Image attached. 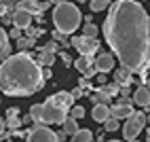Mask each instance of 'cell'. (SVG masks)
<instances>
[{
    "label": "cell",
    "mask_w": 150,
    "mask_h": 142,
    "mask_svg": "<svg viewBox=\"0 0 150 142\" xmlns=\"http://www.w3.org/2000/svg\"><path fill=\"white\" fill-rule=\"evenodd\" d=\"M104 38L121 66L142 74L150 55V17L135 0H116L104 21Z\"/></svg>",
    "instance_id": "cell-1"
},
{
    "label": "cell",
    "mask_w": 150,
    "mask_h": 142,
    "mask_svg": "<svg viewBox=\"0 0 150 142\" xmlns=\"http://www.w3.org/2000/svg\"><path fill=\"white\" fill-rule=\"evenodd\" d=\"M0 87L8 98H28L45 87V74L40 64L30 51L11 55L0 66Z\"/></svg>",
    "instance_id": "cell-2"
},
{
    "label": "cell",
    "mask_w": 150,
    "mask_h": 142,
    "mask_svg": "<svg viewBox=\"0 0 150 142\" xmlns=\"http://www.w3.org/2000/svg\"><path fill=\"white\" fill-rule=\"evenodd\" d=\"M74 96L68 91H57L51 98H47L42 104H32L30 115L34 119V125H53V123H66L68 113L72 110Z\"/></svg>",
    "instance_id": "cell-3"
},
{
    "label": "cell",
    "mask_w": 150,
    "mask_h": 142,
    "mask_svg": "<svg viewBox=\"0 0 150 142\" xmlns=\"http://www.w3.org/2000/svg\"><path fill=\"white\" fill-rule=\"evenodd\" d=\"M81 11H78V6L72 4V2H62V4H55L53 9V26L55 30H59V32L64 34H74L78 26H81Z\"/></svg>",
    "instance_id": "cell-4"
},
{
    "label": "cell",
    "mask_w": 150,
    "mask_h": 142,
    "mask_svg": "<svg viewBox=\"0 0 150 142\" xmlns=\"http://www.w3.org/2000/svg\"><path fill=\"white\" fill-rule=\"evenodd\" d=\"M146 125H148V117L137 110V113H133L131 117L125 121V125H123V138H125L127 142H129V140H135V138L139 136V131H142Z\"/></svg>",
    "instance_id": "cell-5"
},
{
    "label": "cell",
    "mask_w": 150,
    "mask_h": 142,
    "mask_svg": "<svg viewBox=\"0 0 150 142\" xmlns=\"http://www.w3.org/2000/svg\"><path fill=\"white\" fill-rule=\"evenodd\" d=\"M72 47L81 55H93L95 51H99V40L95 36L81 34V36H72Z\"/></svg>",
    "instance_id": "cell-6"
},
{
    "label": "cell",
    "mask_w": 150,
    "mask_h": 142,
    "mask_svg": "<svg viewBox=\"0 0 150 142\" xmlns=\"http://www.w3.org/2000/svg\"><path fill=\"white\" fill-rule=\"evenodd\" d=\"M30 134L25 138V142H59L57 131L49 129L47 125H34L32 129H28Z\"/></svg>",
    "instance_id": "cell-7"
},
{
    "label": "cell",
    "mask_w": 150,
    "mask_h": 142,
    "mask_svg": "<svg viewBox=\"0 0 150 142\" xmlns=\"http://www.w3.org/2000/svg\"><path fill=\"white\" fill-rule=\"evenodd\" d=\"M110 110H112V117L114 119H129L135 110H133V98H121L114 106H110Z\"/></svg>",
    "instance_id": "cell-8"
},
{
    "label": "cell",
    "mask_w": 150,
    "mask_h": 142,
    "mask_svg": "<svg viewBox=\"0 0 150 142\" xmlns=\"http://www.w3.org/2000/svg\"><path fill=\"white\" fill-rule=\"evenodd\" d=\"M74 68L81 72L83 76H87V78H91V76H95V72H97V68H95V59L91 57V55H81L74 62Z\"/></svg>",
    "instance_id": "cell-9"
},
{
    "label": "cell",
    "mask_w": 150,
    "mask_h": 142,
    "mask_svg": "<svg viewBox=\"0 0 150 142\" xmlns=\"http://www.w3.org/2000/svg\"><path fill=\"white\" fill-rule=\"evenodd\" d=\"M95 68H97V72L108 74L110 70L114 68V55L112 53H99L95 57Z\"/></svg>",
    "instance_id": "cell-10"
},
{
    "label": "cell",
    "mask_w": 150,
    "mask_h": 142,
    "mask_svg": "<svg viewBox=\"0 0 150 142\" xmlns=\"http://www.w3.org/2000/svg\"><path fill=\"white\" fill-rule=\"evenodd\" d=\"M34 17H36V15L23 11V9H17V11L13 13V26H15V28H21V30H28Z\"/></svg>",
    "instance_id": "cell-11"
},
{
    "label": "cell",
    "mask_w": 150,
    "mask_h": 142,
    "mask_svg": "<svg viewBox=\"0 0 150 142\" xmlns=\"http://www.w3.org/2000/svg\"><path fill=\"white\" fill-rule=\"evenodd\" d=\"M131 98H133V104L142 106V108H148V106H150V89L144 87V85H139V87L133 91Z\"/></svg>",
    "instance_id": "cell-12"
},
{
    "label": "cell",
    "mask_w": 150,
    "mask_h": 142,
    "mask_svg": "<svg viewBox=\"0 0 150 142\" xmlns=\"http://www.w3.org/2000/svg\"><path fill=\"white\" fill-rule=\"evenodd\" d=\"M91 117H93V121H97V123H106V121L112 117V110H110L108 104H95L93 110H91Z\"/></svg>",
    "instance_id": "cell-13"
},
{
    "label": "cell",
    "mask_w": 150,
    "mask_h": 142,
    "mask_svg": "<svg viewBox=\"0 0 150 142\" xmlns=\"http://www.w3.org/2000/svg\"><path fill=\"white\" fill-rule=\"evenodd\" d=\"M131 70H129V68H125V66H121V68H116L114 70V83H118V85H121V87H129V85H131Z\"/></svg>",
    "instance_id": "cell-14"
},
{
    "label": "cell",
    "mask_w": 150,
    "mask_h": 142,
    "mask_svg": "<svg viewBox=\"0 0 150 142\" xmlns=\"http://www.w3.org/2000/svg\"><path fill=\"white\" fill-rule=\"evenodd\" d=\"M8 38L11 36H8V32L2 26V30H0V57H2V62L11 57V43H8Z\"/></svg>",
    "instance_id": "cell-15"
},
{
    "label": "cell",
    "mask_w": 150,
    "mask_h": 142,
    "mask_svg": "<svg viewBox=\"0 0 150 142\" xmlns=\"http://www.w3.org/2000/svg\"><path fill=\"white\" fill-rule=\"evenodd\" d=\"M36 62L40 64V66H45V68H49V66L55 64V53L45 51V47H38V51H36Z\"/></svg>",
    "instance_id": "cell-16"
},
{
    "label": "cell",
    "mask_w": 150,
    "mask_h": 142,
    "mask_svg": "<svg viewBox=\"0 0 150 142\" xmlns=\"http://www.w3.org/2000/svg\"><path fill=\"white\" fill-rule=\"evenodd\" d=\"M93 136H95V134H93L91 129H78L76 134L70 138V142H91Z\"/></svg>",
    "instance_id": "cell-17"
},
{
    "label": "cell",
    "mask_w": 150,
    "mask_h": 142,
    "mask_svg": "<svg viewBox=\"0 0 150 142\" xmlns=\"http://www.w3.org/2000/svg\"><path fill=\"white\" fill-rule=\"evenodd\" d=\"M89 100H91V102H95V104H108L112 98H110L108 93H104L102 89H97L95 93H91V96H89Z\"/></svg>",
    "instance_id": "cell-18"
},
{
    "label": "cell",
    "mask_w": 150,
    "mask_h": 142,
    "mask_svg": "<svg viewBox=\"0 0 150 142\" xmlns=\"http://www.w3.org/2000/svg\"><path fill=\"white\" fill-rule=\"evenodd\" d=\"M97 89H102L104 93H108L110 98H114L116 93H121V85H118V83H110V85H97Z\"/></svg>",
    "instance_id": "cell-19"
},
{
    "label": "cell",
    "mask_w": 150,
    "mask_h": 142,
    "mask_svg": "<svg viewBox=\"0 0 150 142\" xmlns=\"http://www.w3.org/2000/svg\"><path fill=\"white\" fill-rule=\"evenodd\" d=\"M4 123L8 129H21L23 127V117H4Z\"/></svg>",
    "instance_id": "cell-20"
},
{
    "label": "cell",
    "mask_w": 150,
    "mask_h": 142,
    "mask_svg": "<svg viewBox=\"0 0 150 142\" xmlns=\"http://www.w3.org/2000/svg\"><path fill=\"white\" fill-rule=\"evenodd\" d=\"M78 119H74V117H68L66 119V123H64V129H66V134L68 136H74L76 131H78V123H76Z\"/></svg>",
    "instance_id": "cell-21"
},
{
    "label": "cell",
    "mask_w": 150,
    "mask_h": 142,
    "mask_svg": "<svg viewBox=\"0 0 150 142\" xmlns=\"http://www.w3.org/2000/svg\"><path fill=\"white\" fill-rule=\"evenodd\" d=\"M34 43H36L34 38H30V36H21V38H17V49H19V51H25V49L34 47Z\"/></svg>",
    "instance_id": "cell-22"
},
{
    "label": "cell",
    "mask_w": 150,
    "mask_h": 142,
    "mask_svg": "<svg viewBox=\"0 0 150 142\" xmlns=\"http://www.w3.org/2000/svg\"><path fill=\"white\" fill-rule=\"evenodd\" d=\"M89 6H91L93 13H99V11H104L106 6H110V2L108 0H89Z\"/></svg>",
    "instance_id": "cell-23"
},
{
    "label": "cell",
    "mask_w": 150,
    "mask_h": 142,
    "mask_svg": "<svg viewBox=\"0 0 150 142\" xmlns=\"http://www.w3.org/2000/svg\"><path fill=\"white\" fill-rule=\"evenodd\" d=\"M66 36H68V34L59 32V30H55V32H53V40H57V43L62 45V47H70L72 43H68V38H66Z\"/></svg>",
    "instance_id": "cell-24"
},
{
    "label": "cell",
    "mask_w": 150,
    "mask_h": 142,
    "mask_svg": "<svg viewBox=\"0 0 150 142\" xmlns=\"http://www.w3.org/2000/svg\"><path fill=\"white\" fill-rule=\"evenodd\" d=\"M97 32H99L97 26H95V24H91V21H87V24H85V28H83V34H87V36H95V38H97Z\"/></svg>",
    "instance_id": "cell-25"
},
{
    "label": "cell",
    "mask_w": 150,
    "mask_h": 142,
    "mask_svg": "<svg viewBox=\"0 0 150 142\" xmlns=\"http://www.w3.org/2000/svg\"><path fill=\"white\" fill-rule=\"evenodd\" d=\"M118 127H121V125H118V119H114V117H110L106 123H104V129L106 131H116Z\"/></svg>",
    "instance_id": "cell-26"
},
{
    "label": "cell",
    "mask_w": 150,
    "mask_h": 142,
    "mask_svg": "<svg viewBox=\"0 0 150 142\" xmlns=\"http://www.w3.org/2000/svg\"><path fill=\"white\" fill-rule=\"evenodd\" d=\"M78 87H83V89H85V93L89 96V91H91V78L81 76V81H78Z\"/></svg>",
    "instance_id": "cell-27"
},
{
    "label": "cell",
    "mask_w": 150,
    "mask_h": 142,
    "mask_svg": "<svg viewBox=\"0 0 150 142\" xmlns=\"http://www.w3.org/2000/svg\"><path fill=\"white\" fill-rule=\"evenodd\" d=\"M85 113H87V110H85L83 106H74L72 110H70V117H74V119H83Z\"/></svg>",
    "instance_id": "cell-28"
},
{
    "label": "cell",
    "mask_w": 150,
    "mask_h": 142,
    "mask_svg": "<svg viewBox=\"0 0 150 142\" xmlns=\"http://www.w3.org/2000/svg\"><path fill=\"white\" fill-rule=\"evenodd\" d=\"M42 34H45V30H42V28H28V36H30V38H34V40H36L38 36H42Z\"/></svg>",
    "instance_id": "cell-29"
},
{
    "label": "cell",
    "mask_w": 150,
    "mask_h": 142,
    "mask_svg": "<svg viewBox=\"0 0 150 142\" xmlns=\"http://www.w3.org/2000/svg\"><path fill=\"white\" fill-rule=\"evenodd\" d=\"M45 51L57 53V51H59V43H57V40H51V43H47V45H45Z\"/></svg>",
    "instance_id": "cell-30"
},
{
    "label": "cell",
    "mask_w": 150,
    "mask_h": 142,
    "mask_svg": "<svg viewBox=\"0 0 150 142\" xmlns=\"http://www.w3.org/2000/svg\"><path fill=\"white\" fill-rule=\"evenodd\" d=\"M59 57H62V62H64L66 66H70V64H72V57H70V53H66V51H59Z\"/></svg>",
    "instance_id": "cell-31"
},
{
    "label": "cell",
    "mask_w": 150,
    "mask_h": 142,
    "mask_svg": "<svg viewBox=\"0 0 150 142\" xmlns=\"http://www.w3.org/2000/svg\"><path fill=\"white\" fill-rule=\"evenodd\" d=\"M70 93H72V96H74V100H76V98H81V96H87L83 87H74L72 91H70Z\"/></svg>",
    "instance_id": "cell-32"
},
{
    "label": "cell",
    "mask_w": 150,
    "mask_h": 142,
    "mask_svg": "<svg viewBox=\"0 0 150 142\" xmlns=\"http://www.w3.org/2000/svg\"><path fill=\"white\" fill-rule=\"evenodd\" d=\"M8 36H11V38H21V28L11 30V32H8Z\"/></svg>",
    "instance_id": "cell-33"
},
{
    "label": "cell",
    "mask_w": 150,
    "mask_h": 142,
    "mask_svg": "<svg viewBox=\"0 0 150 142\" xmlns=\"http://www.w3.org/2000/svg\"><path fill=\"white\" fill-rule=\"evenodd\" d=\"M6 117H19V108H15V106L8 108V110H6Z\"/></svg>",
    "instance_id": "cell-34"
},
{
    "label": "cell",
    "mask_w": 150,
    "mask_h": 142,
    "mask_svg": "<svg viewBox=\"0 0 150 142\" xmlns=\"http://www.w3.org/2000/svg\"><path fill=\"white\" fill-rule=\"evenodd\" d=\"M57 138H59V142L68 140V134H66V129H59V131H57Z\"/></svg>",
    "instance_id": "cell-35"
},
{
    "label": "cell",
    "mask_w": 150,
    "mask_h": 142,
    "mask_svg": "<svg viewBox=\"0 0 150 142\" xmlns=\"http://www.w3.org/2000/svg\"><path fill=\"white\" fill-rule=\"evenodd\" d=\"M129 93H131V91H129V87L125 85V87H121V98H129Z\"/></svg>",
    "instance_id": "cell-36"
},
{
    "label": "cell",
    "mask_w": 150,
    "mask_h": 142,
    "mask_svg": "<svg viewBox=\"0 0 150 142\" xmlns=\"http://www.w3.org/2000/svg\"><path fill=\"white\" fill-rule=\"evenodd\" d=\"M42 74H45V81H49V78H51V68H42Z\"/></svg>",
    "instance_id": "cell-37"
},
{
    "label": "cell",
    "mask_w": 150,
    "mask_h": 142,
    "mask_svg": "<svg viewBox=\"0 0 150 142\" xmlns=\"http://www.w3.org/2000/svg\"><path fill=\"white\" fill-rule=\"evenodd\" d=\"M97 81H99V85H106V74H102V72H99Z\"/></svg>",
    "instance_id": "cell-38"
},
{
    "label": "cell",
    "mask_w": 150,
    "mask_h": 142,
    "mask_svg": "<svg viewBox=\"0 0 150 142\" xmlns=\"http://www.w3.org/2000/svg\"><path fill=\"white\" fill-rule=\"evenodd\" d=\"M95 142H104V138H102V134H97V138H95Z\"/></svg>",
    "instance_id": "cell-39"
},
{
    "label": "cell",
    "mask_w": 150,
    "mask_h": 142,
    "mask_svg": "<svg viewBox=\"0 0 150 142\" xmlns=\"http://www.w3.org/2000/svg\"><path fill=\"white\" fill-rule=\"evenodd\" d=\"M53 4H62V2H66V0H51Z\"/></svg>",
    "instance_id": "cell-40"
},
{
    "label": "cell",
    "mask_w": 150,
    "mask_h": 142,
    "mask_svg": "<svg viewBox=\"0 0 150 142\" xmlns=\"http://www.w3.org/2000/svg\"><path fill=\"white\" fill-rule=\"evenodd\" d=\"M146 136H148V142H150V127H148V131H146Z\"/></svg>",
    "instance_id": "cell-41"
},
{
    "label": "cell",
    "mask_w": 150,
    "mask_h": 142,
    "mask_svg": "<svg viewBox=\"0 0 150 142\" xmlns=\"http://www.w3.org/2000/svg\"><path fill=\"white\" fill-rule=\"evenodd\" d=\"M146 85H148V89H150V76H148V81H146Z\"/></svg>",
    "instance_id": "cell-42"
},
{
    "label": "cell",
    "mask_w": 150,
    "mask_h": 142,
    "mask_svg": "<svg viewBox=\"0 0 150 142\" xmlns=\"http://www.w3.org/2000/svg\"><path fill=\"white\" fill-rule=\"evenodd\" d=\"M108 142H121V140H108Z\"/></svg>",
    "instance_id": "cell-43"
},
{
    "label": "cell",
    "mask_w": 150,
    "mask_h": 142,
    "mask_svg": "<svg viewBox=\"0 0 150 142\" xmlns=\"http://www.w3.org/2000/svg\"><path fill=\"white\" fill-rule=\"evenodd\" d=\"M129 142H139V140H137V138H135V140H129Z\"/></svg>",
    "instance_id": "cell-44"
},
{
    "label": "cell",
    "mask_w": 150,
    "mask_h": 142,
    "mask_svg": "<svg viewBox=\"0 0 150 142\" xmlns=\"http://www.w3.org/2000/svg\"><path fill=\"white\" fill-rule=\"evenodd\" d=\"M148 125H150V115H148Z\"/></svg>",
    "instance_id": "cell-45"
},
{
    "label": "cell",
    "mask_w": 150,
    "mask_h": 142,
    "mask_svg": "<svg viewBox=\"0 0 150 142\" xmlns=\"http://www.w3.org/2000/svg\"><path fill=\"white\" fill-rule=\"evenodd\" d=\"M78 2H87V0H78Z\"/></svg>",
    "instance_id": "cell-46"
}]
</instances>
